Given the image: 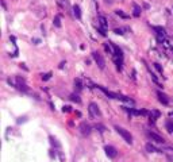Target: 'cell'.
<instances>
[{
	"label": "cell",
	"mask_w": 173,
	"mask_h": 162,
	"mask_svg": "<svg viewBox=\"0 0 173 162\" xmlns=\"http://www.w3.org/2000/svg\"><path fill=\"white\" fill-rule=\"evenodd\" d=\"M97 20H99V24H100V26L103 27V28H106V27H107V19L104 18V16H101V15H100Z\"/></svg>",
	"instance_id": "7c38bea8"
},
{
	"label": "cell",
	"mask_w": 173,
	"mask_h": 162,
	"mask_svg": "<svg viewBox=\"0 0 173 162\" xmlns=\"http://www.w3.org/2000/svg\"><path fill=\"white\" fill-rule=\"evenodd\" d=\"M54 26L56 27H61V16L57 15L56 18H54Z\"/></svg>",
	"instance_id": "9a60e30c"
},
{
	"label": "cell",
	"mask_w": 173,
	"mask_h": 162,
	"mask_svg": "<svg viewBox=\"0 0 173 162\" xmlns=\"http://www.w3.org/2000/svg\"><path fill=\"white\" fill-rule=\"evenodd\" d=\"M70 100H72V101H76V103H81L80 97H78L77 95H70Z\"/></svg>",
	"instance_id": "ac0fdd59"
},
{
	"label": "cell",
	"mask_w": 173,
	"mask_h": 162,
	"mask_svg": "<svg viewBox=\"0 0 173 162\" xmlns=\"http://www.w3.org/2000/svg\"><path fill=\"white\" fill-rule=\"evenodd\" d=\"M73 14L77 19H81V10H80V7L78 5H74L73 7Z\"/></svg>",
	"instance_id": "30bf717a"
},
{
	"label": "cell",
	"mask_w": 173,
	"mask_h": 162,
	"mask_svg": "<svg viewBox=\"0 0 173 162\" xmlns=\"http://www.w3.org/2000/svg\"><path fill=\"white\" fill-rule=\"evenodd\" d=\"M157 96H158L160 103H162L164 105H168V104H169V99H168V96L165 95V93H162V92H157Z\"/></svg>",
	"instance_id": "ba28073f"
},
{
	"label": "cell",
	"mask_w": 173,
	"mask_h": 162,
	"mask_svg": "<svg viewBox=\"0 0 173 162\" xmlns=\"http://www.w3.org/2000/svg\"><path fill=\"white\" fill-rule=\"evenodd\" d=\"M50 76H51V74H50V73H46V74H45V76H42V78H43V80L46 81V80H49V78H50Z\"/></svg>",
	"instance_id": "7402d4cb"
},
{
	"label": "cell",
	"mask_w": 173,
	"mask_h": 162,
	"mask_svg": "<svg viewBox=\"0 0 173 162\" xmlns=\"http://www.w3.org/2000/svg\"><path fill=\"white\" fill-rule=\"evenodd\" d=\"M154 68H155L157 70H158L160 73H162V68L160 66V63H154Z\"/></svg>",
	"instance_id": "ffe728a7"
},
{
	"label": "cell",
	"mask_w": 173,
	"mask_h": 162,
	"mask_svg": "<svg viewBox=\"0 0 173 162\" xmlns=\"http://www.w3.org/2000/svg\"><path fill=\"white\" fill-rule=\"evenodd\" d=\"M97 31L100 32V34L101 35H103V37H106V32H104V28H97Z\"/></svg>",
	"instance_id": "603a6c76"
},
{
	"label": "cell",
	"mask_w": 173,
	"mask_h": 162,
	"mask_svg": "<svg viewBox=\"0 0 173 162\" xmlns=\"http://www.w3.org/2000/svg\"><path fill=\"white\" fill-rule=\"evenodd\" d=\"M146 150L149 151V153H160V150L155 147V146H153L152 143H147L146 144Z\"/></svg>",
	"instance_id": "9c48e42d"
},
{
	"label": "cell",
	"mask_w": 173,
	"mask_h": 162,
	"mask_svg": "<svg viewBox=\"0 0 173 162\" xmlns=\"http://www.w3.org/2000/svg\"><path fill=\"white\" fill-rule=\"evenodd\" d=\"M147 136L150 138L152 141L157 142V143H164V142H165V141H164V138H162L161 135L155 134V132H152V131H149V132H147Z\"/></svg>",
	"instance_id": "5b68a950"
},
{
	"label": "cell",
	"mask_w": 173,
	"mask_h": 162,
	"mask_svg": "<svg viewBox=\"0 0 173 162\" xmlns=\"http://www.w3.org/2000/svg\"><path fill=\"white\" fill-rule=\"evenodd\" d=\"M104 49H106V51H108L109 54H112V50H111V47H109L108 42H107V43H104Z\"/></svg>",
	"instance_id": "d6986e66"
},
{
	"label": "cell",
	"mask_w": 173,
	"mask_h": 162,
	"mask_svg": "<svg viewBox=\"0 0 173 162\" xmlns=\"http://www.w3.org/2000/svg\"><path fill=\"white\" fill-rule=\"evenodd\" d=\"M78 128H80V132H81L83 135H89V134H91V130H92L91 126H89L88 123H85V122H83Z\"/></svg>",
	"instance_id": "8992f818"
},
{
	"label": "cell",
	"mask_w": 173,
	"mask_h": 162,
	"mask_svg": "<svg viewBox=\"0 0 173 162\" xmlns=\"http://www.w3.org/2000/svg\"><path fill=\"white\" fill-rule=\"evenodd\" d=\"M115 34H119V35H123V30H122V28H115Z\"/></svg>",
	"instance_id": "44dd1931"
},
{
	"label": "cell",
	"mask_w": 173,
	"mask_h": 162,
	"mask_svg": "<svg viewBox=\"0 0 173 162\" xmlns=\"http://www.w3.org/2000/svg\"><path fill=\"white\" fill-rule=\"evenodd\" d=\"M88 111H89V116H91V118L101 116V112H100V109H99V107H97V104H96V103H91Z\"/></svg>",
	"instance_id": "3957f363"
},
{
	"label": "cell",
	"mask_w": 173,
	"mask_h": 162,
	"mask_svg": "<svg viewBox=\"0 0 173 162\" xmlns=\"http://www.w3.org/2000/svg\"><path fill=\"white\" fill-rule=\"evenodd\" d=\"M92 57H93V60H95V62L97 63V66H99L100 69H104L106 61H104V58H103V55H101L100 53H97V51H93V53H92Z\"/></svg>",
	"instance_id": "7a4b0ae2"
},
{
	"label": "cell",
	"mask_w": 173,
	"mask_h": 162,
	"mask_svg": "<svg viewBox=\"0 0 173 162\" xmlns=\"http://www.w3.org/2000/svg\"><path fill=\"white\" fill-rule=\"evenodd\" d=\"M62 111H64V112H70V107H69V105H66V107L62 108Z\"/></svg>",
	"instance_id": "cb8c5ba5"
},
{
	"label": "cell",
	"mask_w": 173,
	"mask_h": 162,
	"mask_svg": "<svg viewBox=\"0 0 173 162\" xmlns=\"http://www.w3.org/2000/svg\"><path fill=\"white\" fill-rule=\"evenodd\" d=\"M115 130H116V132L119 134L127 143H130V144L132 143V136H131V134L127 131V130H124L123 127H119V126H115Z\"/></svg>",
	"instance_id": "6da1fadb"
},
{
	"label": "cell",
	"mask_w": 173,
	"mask_h": 162,
	"mask_svg": "<svg viewBox=\"0 0 173 162\" xmlns=\"http://www.w3.org/2000/svg\"><path fill=\"white\" fill-rule=\"evenodd\" d=\"M166 128L169 132H173V120H168L166 122Z\"/></svg>",
	"instance_id": "2e32d148"
},
{
	"label": "cell",
	"mask_w": 173,
	"mask_h": 162,
	"mask_svg": "<svg viewBox=\"0 0 173 162\" xmlns=\"http://www.w3.org/2000/svg\"><path fill=\"white\" fill-rule=\"evenodd\" d=\"M74 85L77 86V89H78V91H81V89H83V85H81V81H80V78H76V80H74Z\"/></svg>",
	"instance_id": "e0dca14e"
},
{
	"label": "cell",
	"mask_w": 173,
	"mask_h": 162,
	"mask_svg": "<svg viewBox=\"0 0 173 162\" xmlns=\"http://www.w3.org/2000/svg\"><path fill=\"white\" fill-rule=\"evenodd\" d=\"M157 118H160V112L155 111V109H153L152 113H150V120H155Z\"/></svg>",
	"instance_id": "5bb4252c"
},
{
	"label": "cell",
	"mask_w": 173,
	"mask_h": 162,
	"mask_svg": "<svg viewBox=\"0 0 173 162\" xmlns=\"http://www.w3.org/2000/svg\"><path fill=\"white\" fill-rule=\"evenodd\" d=\"M154 31H157V39H158V42H162V40L165 39V30L162 27H153Z\"/></svg>",
	"instance_id": "52a82bcc"
},
{
	"label": "cell",
	"mask_w": 173,
	"mask_h": 162,
	"mask_svg": "<svg viewBox=\"0 0 173 162\" xmlns=\"http://www.w3.org/2000/svg\"><path fill=\"white\" fill-rule=\"evenodd\" d=\"M106 3H108V4H111V3H112V0H106Z\"/></svg>",
	"instance_id": "d4e9b609"
},
{
	"label": "cell",
	"mask_w": 173,
	"mask_h": 162,
	"mask_svg": "<svg viewBox=\"0 0 173 162\" xmlns=\"http://www.w3.org/2000/svg\"><path fill=\"white\" fill-rule=\"evenodd\" d=\"M104 151H106V154H107L109 158H115L118 155V150L114 147V146H106Z\"/></svg>",
	"instance_id": "277c9868"
},
{
	"label": "cell",
	"mask_w": 173,
	"mask_h": 162,
	"mask_svg": "<svg viewBox=\"0 0 173 162\" xmlns=\"http://www.w3.org/2000/svg\"><path fill=\"white\" fill-rule=\"evenodd\" d=\"M132 8H134V16H139L141 15V7L137 4V3H132Z\"/></svg>",
	"instance_id": "8fae6325"
},
{
	"label": "cell",
	"mask_w": 173,
	"mask_h": 162,
	"mask_svg": "<svg viewBox=\"0 0 173 162\" xmlns=\"http://www.w3.org/2000/svg\"><path fill=\"white\" fill-rule=\"evenodd\" d=\"M115 14H116L118 16H120V18H123V19H129V15H126V14L123 12V10H116Z\"/></svg>",
	"instance_id": "4fadbf2b"
}]
</instances>
